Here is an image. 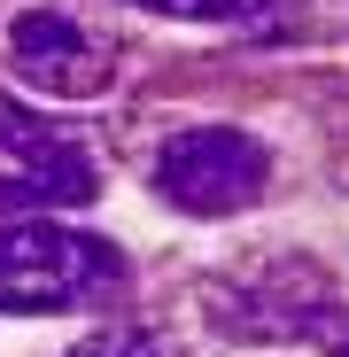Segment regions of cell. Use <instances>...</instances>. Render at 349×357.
Masks as SVG:
<instances>
[{"label": "cell", "instance_id": "obj_1", "mask_svg": "<svg viewBox=\"0 0 349 357\" xmlns=\"http://www.w3.org/2000/svg\"><path fill=\"white\" fill-rule=\"evenodd\" d=\"M116 287H125V257H116V241H101V233L54 225V218L0 225V311L54 319V311L101 303Z\"/></svg>", "mask_w": 349, "mask_h": 357}, {"label": "cell", "instance_id": "obj_2", "mask_svg": "<svg viewBox=\"0 0 349 357\" xmlns=\"http://www.w3.org/2000/svg\"><path fill=\"white\" fill-rule=\"evenodd\" d=\"M210 319L225 334H241V342H318L326 357H349V303L303 264H279V272L217 287Z\"/></svg>", "mask_w": 349, "mask_h": 357}, {"label": "cell", "instance_id": "obj_3", "mask_svg": "<svg viewBox=\"0 0 349 357\" xmlns=\"http://www.w3.org/2000/svg\"><path fill=\"white\" fill-rule=\"evenodd\" d=\"M264 178H272V155L233 125H194L155 148V195L179 202L187 218H233L264 202Z\"/></svg>", "mask_w": 349, "mask_h": 357}, {"label": "cell", "instance_id": "obj_4", "mask_svg": "<svg viewBox=\"0 0 349 357\" xmlns=\"http://www.w3.org/2000/svg\"><path fill=\"white\" fill-rule=\"evenodd\" d=\"M8 54H16V70L39 86V93H63V101H86V93H101L109 86V47L86 31V24H70L63 8H24L16 24H8Z\"/></svg>", "mask_w": 349, "mask_h": 357}, {"label": "cell", "instance_id": "obj_5", "mask_svg": "<svg viewBox=\"0 0 349 357\" xmlns=\"http://www.w3.org/2000/svg\"><path fill=\"white\" fill-rule=\"evenodd\" d=\"M101 171L86 155H63V163H24V178H0V210H39V202H93Z\"/></svg>", "mask_w": 349, "mask_h": 357}, {"label": "cell", "instance_id": "obj_6", "mask_svg": "<svg viewBox=\"0 0 349 357\" xmlns=\"http://www.w3.org/2000/svg\"><path fill=\"white\" fill-rule=\"evenodd\" d=\"M0 148H8V155H24V163H63V155H78V148H63V140H54L31 109H16L8 93H0Z\"/></svg>", "mask_w": 349, "mask_h": 357}, {"label": "cell", "instance_id": "obj_7", "mask_svg": "<svg viewBox=\"0 0 349 357\" xmlns=\"http://www.w3.org/2000/svg\"><path fill=\"white\" fill-rule=\"evenodd\" d=\"M70 357H171V342L148 334V326H101V334H86Z\"/></svg>", "mask_w": 349, "mask_h": 357}, {"label": "cell", "instance_id": "obj_8", "mask_svg": "<svg viewBox=\"0 0 349 357\" xmlns=\"http://www.w3.org/2000/svg\"><path fill=\"white\" fill-rule=\"evenodd\" d=\"M148 8H163V16H256L264 0H148Z\"/></svg>", "mask_w": 349, "mask_h": 357}]
</instances>
